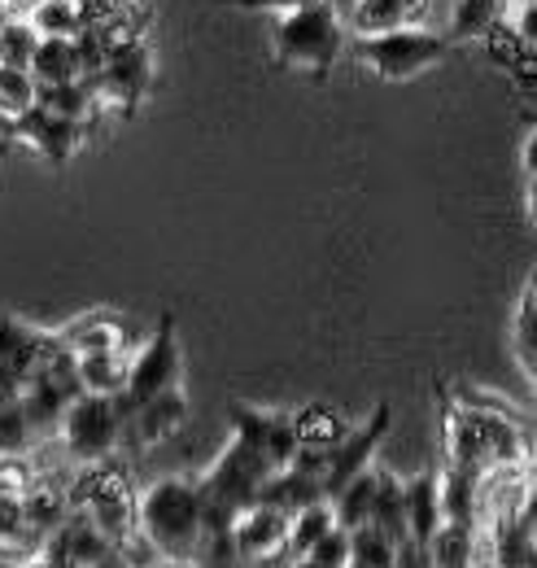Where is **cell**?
Wrapping results in <instances>:
<instances>
[{
  "label": "cell",
  "instance_id": "6da1fadb",
  "mask_svg": "<svg viewBox=\"0 0 537 568\" xmlns=\"http://www.w3.org/2000/svg\"><path fill=\"white\" fill-rule=\"evenodd\" d=\"M135 525L162 560L189 565L197 542H202V495H197V486L180 481V477L158 481L135 503Z\"/></svg>",
  "mask_w": 537,
  "mask_h": 568
},
{
  "label": "cell",
  "instance_id": "7a4b0ae2",
  "mask_svg": "<svg viewBox=\"0 0 537 568\" xmlns=\"http://www.w3.org/2000/svg\"><path fill=\"white\" fill-rule=\"evenodd\" d=\"M341 49H345V31H341V18L333 13L328 0L288 9L275 22V58L293 71H333Z\"/></svg>",
  "mask_w": 537,
  "mask_h": 568
},
{
  "label": "cell",
  "instance_id": "3957f363",
  "mask_svg": "<svg viewBox=\"0 0 537 568\" xmlns=\"http://www.w3.org/2000/svg\"><path fill=\"white\" fill-rule=\"evenodd\" d=\"M180 372H184V355H180L175 324L162 320V328L149 337V346L132 358L123 389L114 394V398H119V412L128 416L140 403H149V398H158V394H166V389H180Z\"/></svg>",
  "mask_w": 537,
  "mask_h": 568
},
{
  "label": "cell",
  "instance_id": "277c9868",
  "mask_svg": "<svg viewBox=\"0 0 537 568\" xmlns=\"http://www.w3.org/2000/svg\"><path fill=\"white\" fill-rule=\"evenodd\" d=\"M446 36L419 31V27H394L381 36H363V62L381 79H411L446 58Z\"/></svg>",
  "mask_w": 537,
  "mask_h": 568
},
{
  "label": "cell",
  "instance_id": "5b68a950",
  "mask_svg": "<svg viewBox=\"0 0 537 568\" xmlns=\"http://www.w3.org/2000/svg\"><path fill=\"white\" fill-rule=\"evenodd\" d=\"M62 433H67V446L74 459H88V464H101L105 455L119 450L123 442V412H119V398L114 394H79L62 416Z\"/></svg>",
  "mask_w": 537,
  "mask_h": 568
},
{
  "label": "cell",
  "instance_id": "8992f818",
  "mask_svg": "<svg viewBox=\"0 0 537 568\" xmlns=\"http://www.w3.org/2000/svg\"><path fill=\"white\" fill-rule=\"evenodd\" d=\"M70 507H79L105 538H114V547L128 542V534L135 529V503L128 481L114 473V468H92L74 481V495Z\"/></svg>",
  "mask_w": 537,
  "mask_h": 568
},
{
  "label": "cell",
  "instance_id": "52a82bcc",
  "mask_svg": "<svg viewBox=\"0 0 537 568\" xmlns=\"http://www.w3.org/2000/svg\"><path fill=\"white\" fill-rule=\"evenodd\" d=\"M83 83L92 88L97 101H110V105H119V110H135L140 97H144L149 83H153V58H149V49H144L140 40L110 44L105 67L92 74V79H83Z\"/></svg>",
  "mask_w": 537,
  "mask_h": 568
},
{
  "label": "cell",
  "instance_id": "ba28073f",
  "mask_svg": "<svg viewBox=\"0 0 537 568\" xmlns=\"http://www.w3.org/2000/svg\"><path fill=\"white\" fill-rule=\"evenodd\" d=\"M385 433H389V407H376L372 425L354 428V433H345L336 442L333 450H328V468H324V498H333L349 477H358L363 468H372V455L385 442Z\"/></svg>",
  "mask_w": 537,
  "mask_h": 568
},
{
  "label": "cell",
  "instance_id": "9c48e42d",
  "mask_svg": "<svg viewBox=\"0 0 537 568\" xmlns=\"http://www.w3.org/2000/svg\"><path fill=\"white\" fill-rule=\"evenodd\" d=\"M232 428H236V442L254 446L271 468H288L293 455H297V428H293V416H263L254 407H236L232 412Z\"/></svg>",
  "mask_w": 537,
  "mask_h": 568
},
{
  "label": "cell",
  "instance_id": "30bf717a",
  "mask_svg": "<svg viewBox=\"0 0 537 568\" xmlns=\"http://www.w3.org/2000/svg\"><path fill=\"white\" fill-rule=\"evenodd\" d=\"M288 520H293V516L275 511L267 503L245 507V511L232 520L236 556H241V560H271V556L288 551Z\"/></svg>",
  "mask_w": 537,
  "mask_h": 568
},
{
  "label": "cell",
  "instance_id": "8fae6325",
  "mask_svg": "<svg viewBox=\"0 0 537 568\" xmlns=\"http://www.w3.org/2000/svg\"><path fill=\"white\" fill-rule=\"evenodd\" d=\"M13 136L27 141L31 149H40L49 162H67L70 153L79 149V141H83V123L58 119V114H49L44 105H31V110H22V114L13 119Z\"/></svg>",
  "mask_w": 537,
  "mask_h": 568
},
{
  "label": "cell",
  "instance_id": "7c38bea8",
  "mask_svg": "<svg viewBox=\"0 0 537 568\" xmlns=\"http://www.w3.org/2000/svg\"><path fill=\"white\" fill-rule=\"evenodd\" d=\"M184 420H189L184 394L180 389H166V394L140 403V407H132L123 416V437H132L135 446H153V442H166L171 433H180Z\"/></svg>",
  "mask_w": 537,
  "mask_h": 568
},
{
  "label": "cell",
  "instance_id": "4fadbf2b",
  "mask_svg": "<svg viewBox=\"0 0 537 568\" xmlns=\"http://www.w3.org/2000/svg\"><path fill=\"white\" fill-rule=\"evenodd\" d=\"M259 503H267V507L284 511V516H297L302 507L328 503V498H324V481H320V477H311V473H302V468H280V473H271L267 481H263Z\"/></svg>",
  "mask_w": 537,
  "mask_h": 568
},
{
  "label": "cell",
  "instance_id": "5bb4252c",
  "mask_svg": "<svg viewBox=\"0 0 537 568\" xmlns=\"http://www.w3.org/2000/svg\"><path fill=\"white\" fill-rule=\"evenodd\" d=\"M403 516H406V538L428 547V538L442 525V503H437V477H415L403 486Z\"/></svg>",
  "mask_w": 537,
  "mask_h": 568
},
{
  "label": "cell",
  "instance_id": "9a60e30c",
  "mask_svg": "<svg viewBox=\"0 0 537 568\" xmlns=\"http://www.w3.org/2000/svg\"><path fill=\"white\" fill-rule=\"evenodd\" d=\"M376 486H381V473H372V468H363L358 477H349L333 498H328V507H333V525L341 529H363L367 520H372V503H376Z\"/></svg>",
  "mask_w": 537,
  "mask_h": 568
},
{
  "label": "cell",
  "instance_id": "2e32d148",
  "mask_svg": "<svg viewBox=\"0 0 537 568\" xmlns=\"http://www.w3.org/2000/svg\"><path fill=\"white\" fill-rule=\"evenodd\" d=\"M428 9V0H358L354 9V31L358 36H381L394 27H411L419 22Z\"/></svg>",
  "mask_w": 537,
  "mask_h": 568
},
{
  "label": "cell",
  "instance_id": "e0dca14e",
  "mask_svg": "<svg viewBox=\"0 0 537 568\" xmlns=\"http://www.w3.org/2000/svg\"><path fill=\"white\" fill-rule=\"evenodd\" d=\"M476 481H480V477H476V473H468V468H450L446 477H437L442 520L476 529Z\"/></svg>",
  "mask_w": 537,
  "mask_h": 568
},
{
  "label": "cell",
  "instance_id": "ac0fdd59",
  "mask_svg": "<svg viewBox=\"0 0 537 568\" xmlns=\"http://www.w3.org/2000/svg\"><path fill=\"white\" fill-rule=\"evenodd\" d=\"M36 105H44L49 114L58 119H74V123H88L97 97L83 79H67V83H36Z\"/></svg>",
  "mask_w": 537,
  "mask_h": 568
},
{
  "label": "cell",
  "instance_id": "d6986e66",
  "mask_svg": "<svg viewBox=\"0 0 537 568\" xmlns=\"http://www.w3.org/2000/svg\"><path fill=\"white\" fill-rule=\"evenodd\" d=\"M31 79L36 83H67V79H79V58H74V44L62 40V36H40L36 53H31Z\"/></svg>",
  "mask_w": 537,
  "mask_h": 568
},
{
  "label": "cell",
  "instance_id": "ffe728a7",
  "mask_svg": "<svg viewBox=\"0 0 537 568\" xmlns=\"http://www.w3.org/2000/svg\"><path fill=\"white\" fill-rule=\"evenodd\" d=\"M74 367H79L83 394H119L128 381L123 355H74Z\"/></svg>",
  "mask_w": 537,
  "mask_h": 568
},
{
  "label": "cell",
  "instance_id": "44dd1931",
  "mask_svg": "<svg viewBox=\"0 0 537 568\" xmlns=\"http://www.w3.org/2000/svg\"><path fill=\"white\" fill-rule=\"evenodd\" d=\"M367 525H376L394 547L406 542V516H403V486L394 481V477H385L381 473V486H376V503H372V520Z\"/></svg>",
  "mask_w": 537,
  "mask_h": 568
},
{
  "label": "cell",
  "instance_id": "7402d4cb",
  "mask_svg": "<svg viewBox=\"0 0 537 568\" xmlns=\"http://www.w3.org/2000/svg\"><path fill=\"white\" fill-rule=\"evenodd\" d=\"M62 346H67L70 355H119L123 328L114 320H88V324H79L74 333L62 337Z\"/></svg>",
  "mask_w": 537,
  "mask_h": 568
},
{
  "label": "cell",
  "instance_id": "603a6c76",
  "mask_svg": "<svg viewBox=\"0 0 537 568\" xmlns=\"http://www.w3.org/2000/svg\"><path fill=\"white\" fill-rule=\"evenodd\" d=\"M328 529H333V507H328V503H311V507H302V511L288 520V551L302 560Z\"/></svg>",
  "mask_w": 537,
  "mask_h": 568
},
{
  "label": "cell",
  "instance_id": "cb8c5ba5",
  "mask_svg": "<svg viewBox=\"0 0 537 568\" xmlns=\"http://www.w3.org/2000/svg\"><path fill=\"white\" fill-rule=\"evenodd\" d=\"M31 27L36 36H79L83 31V13H79V0H40L31 9Z\"/></svg>",
  "mask_w": 537,
  "mask_h": 568
},
{
  "label": "cell",
  "instance_id": "d4e9b609",
  "mask_svg": "<svg viewBox=\"0 0 537 568\" xmlns=\"http://www.w3.org/2000/svg\"><path fill=\"white\" fill-rule=\"evenodd\" d=\"M503 4L507 0H459L455 4V40H485L498 18H503Z\"/></svg>",
  "mask_w": 537,
  "mask_h": 568
},
{
  "label": "cell",
  "instance_id": "484cf974",
  "mask_svg": "<svg viewBox=\"0 0 537 568\" xmlns=\"http://www.w3.org/2000/svg\"><path fill=\"white\" fill-rule=\"evenodd\" d=\"M293 428H297V446H320V450H333L345 437L341 420L324 407H306L302 416H293Z\"/></svg>",
  "mask_w": 537,
  "mask_h": 568
},
{
  "label": "cell",
  "instance_id": "4316f807",
  "mask_svg": "<svg viewBox=\"0 0 537 568\" xmlns=\"http://www.w3.org/2000/svg\"><path fill=\"white\" fill-rule=\"evenodd\" d=\"M40 36L31 22H0V67H13V71H27L31 67V53H36Z\"/></svg>",
  "mask_w": 537,
  "mask_h": 568
},
{
  "label": "cell",
  "instance_id": "83f0119b",
  "mask_svg": "<svg viewBox=\"0 0 537 568\" xmlns=\"http://www.w3.org/2000/svg\"><path fill=\"white\" fill-rule=\"evenodd\" d=\"M36 105V79L31 71H13V67H0V114L18 119L22 110Z\"/></svg>",
  "mask_w": 537,
  "mask_h": 568
},
{
  "label": "cell",
  "instance_id": "f1b7e54d",
  "mask_svg": "<svg viewBox=\"0 0 537 568\" xmlns=\"http://www.w3.org/2000/svg\"><path fill=\"white\" fill-rule=\"evenodd\" d=\"M40 437L31 433V425H27V416H22V407L18 403H9L4 412H0V455L4 459H18L27 446H36Z\"/></svg>",
  "mask_w": 537,
  "mask_h": 568
},
{
  "label": "cell",
  "instance_id": "f546056e",
  "mask_svg": "<svg viewBox=\"0 0 537 568\" xmlns=\"http://www.w3.org/2000/svg\"><path fill=\"white\" fill-rule=\"evenodd\" d=\"M193 560H197L202 568H236L241 556H236V538H232V529H210V534H202Z\"/></svg>",
  "mask_w": 537,
  "mask_h": 568
},
{
  "label": "cell",
  "instance_id": "4dcf8cb0",
  "mask_svg": "<svg viewBox=\"0 0 537 568\" xmlns=\"http://www.w3.org/2000/svg\"><path fill=\"white\" fill-rule=\"evenodd\" d=\"M306 560H315L320 568H345L349 565V529L333 525V529L306 551Z\"/></svg>",
  "mask_w": 537,
  "mask_h": 568
},
{
  "label": "cell",
  "instance_id": "1f68e13d",
  "mask_svg": "<svg viewBox=\"0 0 537 568\" xmlns=\"http://www.w3.org/2000/svg\"><path fill=\"white\" fill-rule=\"evenodd\" d=\"M31 342V328H22L18 320H9V315H0V372L18 358V351Z\"/></svg>",
  "mask_w": 537,
  "mask_h": 568
},
{
  "label": "cell",
  "instance_id": "d6a6232c",
  "mask_svg": "<svg viewBox=\"0 0 537 568\" xmlns=\"http://www.w3.org/2000/svg\"><path fill=\"white\" fill-rule=\"evenodd\" d=\"M22 507H18V495H4L0 490V542H22Z\"/></svg>",
  "mask_w": 537,
  "mask_h": 568
},
{
  "label": "cell",
  "instance_id": "836d02e7",
  "mask_svg": "<svg viewBox=\"0 0 537 568\" xmlns=\"http://www.w3.org/2000/svg\"><path fill=\"white\" fill-rule=\"evenodd\" d=\"M516 342H520V363H525V372L534 376V288L525 293V306H520V333H516Z\"/></svg>",
  "mask_w": 537,
  "mask_h": 568
},
{
  "label": "cell",
  "instance_id": "e575fe53",
  "mask_svg": "<svg viewBox=\"0 0 537 568\" xmlns=\"http://www.w3.org/2000/svg\"><path fill=\"white\" fill-rule=\"evenodd\" d=\"M223 4H236V9H280V13H288V9H302V4H320V0H223Z\"/></svg>",
  "mask_w": 537,
  "mask_h": 568
},
{
  "label": "cell",
  "instance_id": "d590c367",
  "mask_svg": "<svg viewBox=\"0 0 537 568\" xmlns=\"http://www.w3.org/2000/svg\"><path fill=\"white\" fill-rule=\"evenodd\" d=\"M18 394H22V389H18V385H13V381L0 372V412H4L9 403H18Z\"/></svg>",
  "mask_w": 537,
  "mask_h": 568
},
{
  "label": "cell",
  "instance_id": "8d00e7d4",
  "mask_svg": "<svg viewBox=\"0 0 537 568\" xmlns=\"http://www.w3.org/2000/svg\"><path fill=\"white\" fill-rule=\"evenodd\" d=\"M88 568H132V565H128V560L114 551V556H105V560H97V565H88Z\"/></svg>",
  "mask_w": 537,
  "mask_h": 568
},
{
  "label": "cell",
  "instance_id": "74e56055",
  "mask_svg": "<svg viewBox=\"0 0 537 568\" xmlns=\"http://www.w3.org/2000/svg\"><path fill=\"white\" fill-rule=\"evenodd\" d=\"M297 568H320V565H315V560H306V556H302V560H297Z\"/></svg>",
  "mask_w": 537,
  "mask_h": 568
}]
</instances>
